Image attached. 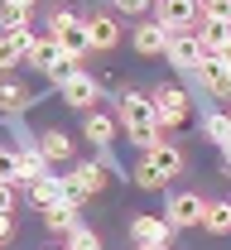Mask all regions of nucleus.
<instances>
[{
    "mask_svg": "<svg viewBox=\"0 0 231 250\" xmlns=\"http://www.w3.org/2000/svg\"><path fill=\"white\" fill-rule=\"evenodd\" d=\"M116 125L126 130V140L135 149H149L159 140V125H154V111H149V96L145 92H126L116 101Z\"/></svg>",
    "mask_w": 231,
    "mask_h": 250,
    "instance_id": "obj_1",
    "label": "nucleus"
},
{
    "mask_svg": "<svg viewBox=\"0 0 231 250\" xmlns=\"http://www.w3.org/2000/svg\"><path fill=\"white\" fill-rule=\"evenodd\" d=\"M145 96H149V111H154V125H159V135H173L178 125L188 121V111H193V96L183 92L178 82H154Z\"/></svg>",
    "mask_w": 231,
    "mask_h": 250,
    "instance_id": "obj_2",
    "label": "nucleus"
},
{
    "mask_svg": "<svg viewBox=\"0 0 231 250\" xmlns=\"http://www.w3.org/2000/svg\"><path fill=\"white\" fill-rule=\"evenodd\" d=\"M202 207H207V197L202 192H173L164 207V221L173 231H188V226H202Z\"/></svg>",
    "mask_w": 231,
    "mask_h": 250,
    "instance_id": "obj_3",
    "label": "nucleus"
},
{
    "mask_svg": "<svg viewBox=\"0 0 231 250\" xmlns=\"http://www.w3.org/2000/svg\"><path fill=\"white\" fill-rule=\"evenodd\" d=\"M34 149L48 159V164H72V159H77V140L67 135L63 125H48V130L34 135Z\"/></svg>",
    "mask_w": 231,
    "mask_h": 250,
    "instance_id": "obj_4",
    "label": "nucleus"
},
{
    "mask_svg": "<svg viewBox=\"0 0 231 250\" xmlns=\"http://www.w3.org/2000/svg\"><path fill=\"white\" fill-rule=\"evenodd\" d=\"M58 92H63V101L72 106V111H82V116L101 106V82L92 77V72H77V77H67Z\"/></svg>",
    "mask_w": 231,
    "mask_h": 250,
    "instance_id": "obj_5",
    "label": "nucleus"
},
{
    "mask_svg": "<svg viewBox=\"0 0 231 250\" xmlns=\"http://www.w3.org/2000/svg\"><path fill=\"white\" fill-rule=\"evenodd\" d=\"M173 226L164 217H154V212H135L130 217V241L135 246H173Z\"/></svg>",
    "mask_w": 231,
    "mask_h": 250,
    "instance_id": "obj_6",
    "label": "nucleus"
},
{
    "mask_svg": "<svg viewBox=\"0 0 231 250\" xmlns=\"http://www.w3.org/2000/svg\"><path fill=\"white\" fill-rule=\"evenodd\" d=\"M145 159H149V164L164 173V183H173V178L188 168V154H183V149H178V140H168V135H159V140L145 149Z\"/></svg>",
    "mask_w": 231,
    "mask_h": 250,
    "instance_id": "obj_7",
    "label": "nucleus"
},
{
    "mask_svg": "<svg viewBox=\"0 0 231 250\" xmlns=\"http://www.w3.org/2000/svg\"><path fill=\"white\" fill-rule=\"evenodd\" d=\"M154 20L164 29H173V34H193L198 29V0H159Z\"/></svg>",
    "mask_w": 231,
    "mask_h": 250,
    "instance_id": "obj_8",
    "label": "nucleus"
},
{
    "mask_svg": "<svg viewBox=\"0 0 231 250\" xmlns=\"http://www.w3.org/2000/svg\"><path fill=\"white\" fill-rule=\"evenodd\" d=\"M87 43H92V53H111L116 43H121V20L111 15V10H101L87 20Z\"/></svg>",
    "mask_w": 231,
    "mask_h": 250,
    "instance_id": "obj_9",
    "label": "nucleus"
},
{
    "mask_svg": "<svg viewBox=\"0 0 231 250\" xmlns=\"http://www.w3.org/2000/svg\"><path fill=\"white\" fill-rule=\"evenodd\" d=\"M193 72H198V82H202L212 96H217V101H231V72L217 62V53H202Z\"/></svg>",
    "mask_w": 231,
    "mask_h": 250,
    "instance_id": "obj_10",
    "label": "nucleus"
},
{
    "mask_svg": "<svg viewBox=\"0 0 231 250\" xmlns=\"http://www.w3.org/2000/svg\"><path fill=\"white\" fill-rule=\"evenodd\" d=\"M67 183L77 188L82 197H97L111 178H106V164H97V159H77V164H72V173H67Z\"/></svg>",
    "mask_w": 231,
    "mask_h": 250,
    "instance_id": "obj_11",
    "label": "nucleus"
},
{
    "mask_svg": "<svg viewBox=\"0 0 231 250\" xmlns=\"http://www.w3.org/2000/svg\"><path fill=\"white\" fill-rule=\"evenodd\" d=\"M82 140H87V145H97V149H111V145H116V116H111V111H87V116H82Z\"/></svg>",
    "mask_w": 231,
    "mask_h": 250,
    "instance_id": "obj_12",
    "label": "nucleus"
},
{
    "mask_svg": "<svg viewBox=\"0 0 231 250\" xmlns=\"http://www.w3.org/2000/svg\"><path fill=\"white\" fill-rule=\"evenodd\" d=\"M168 34H173V29H164L159 20H145V24H135L130 43H135V53H140V58H159V53H164V43H168Z\"/></svg>",
    "mask_w": 231,
    "mask_h": 250,
    "instance_id": "obj_13",
    "label": "nucleus"
},
{
    "mask_svg": "<svg viewBox=\"0 0 231 250\" xmlns=\"http://www.w3.org/2000/svg\"><path fill=\"white\" fill-rule=\"evenodd\" d=\"M164 58L178 67V72H193L202 58V48H198V39L193 34H168V43H164Z\"/></svg>",
    "mask_w": 231,
    "mask_h": 250,
    "instance_id": "obj_14",
    "label": "nucleus"
},
{
    "mask_svg": "<svg viewBox=\"0 0 231 250\" xmlns=\"http://www.w3.org/2000/svg\"><path fill=\"white\" fill-rule=\"evenodd\" d=\"M29 43H34V29H10V34H0V77H5L15 62H24Z\"/></svg>",
    "mask_w": 231,
    "mask_h": 250,
    "instance_id": "obj_15",
    "label": "nucleus"
},
{
    "mask_svg": "<svg viewBox=\"0 0 231 250\" xmlns=\"http://www.w3.org/2000/svg\"><path fill=\"white\" fill-rule=\"evenodd\" d=\"M39 173H48V159L34 149V140H24V145L15 149V188H24L29 178H39Z\"/></svg>",
    "mask_w": 231,
    "mask_h": 250,
    "instance_id": "obj_16",
    "label": "nucleus"
},
{
    "mask_svg": "<svg viewBox=\"0 0 231 250\" xmlns=\"http://www.w3.org/2000/svg\"><path fill=\"white\" fill-rule=\"evenodd\" d=\"M58 48H63V58H77V62H87L92 58V43H87V20H77V24H67L58 39H53Z\"/></svg>",
    "mask_w": 231,
    "mask_h": 250,
    "instance_id": "obj_17",
    "label": "nucleus"
},
{
    "mask_svg": "<svg viewBox=\"0 0 231 250\" xmlns=\"http://www.w3.org/2000/svg\"><path fill=\"white\" fill-rule=\"evenodd\" d=\"M24 192H29V202L39 207V212H48V207L63 197V178H53V173H39V178H29V183H24Z\"/></svg>",
    "mask_w": 231,
    "mask_h": 250,
    "instance_id": "obj_18",
    "label": "nucleus"
},
{
    "mask_svg": "<svg viewBox=\"0 0 231 250\" xmlns=\"http://www.w3.org/2000/svg\"><path fill=\"white\" fill-rule=\"evenodd\" d=\"M193 39H198L202 53H222V48L231 43V24H222V20H198Z\"/></svg>",
    "mask_w": 231,
    "mask_h": 250,
    "instance_id": "obj_19",
    "label": "nucleus"
},
{
    "mask_svg": "<svg viewBox=\"0 0 231 250\" xmlns=\"http://www.w3.org/2000/svg\"><path fill=\"white\" fill-rule=\"evenodd\" d=\"M34 92L24 82H15V77H0V116H20V111H29Z\"/></svg>",
    "mask_w": 231,
    "mask_h": 250,
    "instance_id": "obj_20",
    "label": "nucleus"
},
{
    "mask_svg": "<svg viewBox=\"0 0 231 250\" xmlns=\"http://www.w3.org/2000/svg\"><path fill=\"white\" fill-rule=\"evenodd\" d=\"M202 231L207 236H231V197H217L202 207Z\"/></svg>",
    "mask_w": 231,
    "mask_h": 250,
    "instance_id": "obj_21",
    "label": "nucleus"
},
{
    "mask_svg": "<svg viewBox=\"0 0 231 250\" xmlns=\"http://www.w3.org/2000/svg\"><path fill=\"white\" fill-rule=\"evenodd\" d=\"M24 62H29V67H39V72H48L53 62H63V48H58L53 39H34L29 53H24Z\"/></svg>",
    "mask_w": 231,
    "mask_h": 250,
    "instance_id": "obj_22",
    "label": "nucleus"
},
{
    "mask_svg": "<svg viewBox=\"0 0 231 250\" xmlns=\"http://www.w3.org/2000/svg\"><path fill=\"white\" fill-rule=\"evenodd\" d=\"M43 226H48V231H58V236H67V231L77 226V207H72V202H63V197H58V202H53V207L43 212Z\"/></svg>",
    "mask_w": 231,
    "mask_h": 250,
    "instance_id": "obj_23",
    "label": "nucleus"
},
{
    "mask_svg": "<svg viewBox=\"0 0 231 250\" xmlns=\"http://www.w3.org/2000/svg\"><path fill=\"white\" fill-rule=\"evenodd\" d=\"M202 135H207L212 145H231V121H227V111H207V116H202Z\"/></svg>",
    "mask_w": 231,
    "mask_h": 250,
    "instance_id": "obj_24",
    "label": "nucleus"
},
{
    "mask_svg": "<svg viewBox=\"0 0 231 250\" xmlns=\"http://www.w3.org/2000/svg\"><path fill=\"white\" fill-rule=\"evenodd\" d=\"M130 178H135V188H145V192H159V188H168V183H164V173H159V168H154L145 154H140V164L130 168Z\"/></svg>",
    "mask_w": 231,
    "mask_h": 250,
    "instance_id": "obj_25",
    "label": "nucleus"
},
{
    "mask_svg": "<svg viewBox=\"0 0 231 250\" xmlns=\"http://www.w3.org/2000/svg\"><path fill=\"white\" fill-rule=\"evenodd\" d=\"M63 250H101V236L92 231V226H82V221H77V226L67 231V246H63Z\"/></svg>",
    "mask_w": 231,
    "mask_h": 250,
    "instance_id": "obj_26",
    "label": "nucleus"
},
{
    "mask_svg": "<svg viewBox=\"0 0 231 250\" xmlns=\"http://www.w3.org/2000/svg\"><path fill=\"white\" fill-rule=\"evenodd\" d=\"M82 15H72V10H63V5H53L48 10V24H43V39H58V34L67 29V24H77Z\"/></svg>",
    "mask_w": 231,
    "mask_h": 250,
    "instance_id": "obj_27",
    "label": "nucleus"
},
{
    "mask_svg": "<svg viewBox=\"0 0 231 250\" xmlns=\"http://www.w3.org/2000/svg\"><path fill=\"white\" fill-rule=\"evenodd\" d=\"M198 20H222V24H231V0H198Z\"/></svg>",
    "mask_w": 231,
    "mask_h": 250,
    "instance_id": "obj_28",
    "label": "nucleus"
},
{
    "mask_svg": "<svg viewBox=\"0 0 231 250\" xmlns=\"http://www.w3.org/2000/svg\"><path fill=\"white\" fill-rule=\"evenodd\" d=\"M10 29H29V10H15V5H0V34Z\"/></svg>",
    "mask_w": 231,
    "mask_h": 250,
    "instance_id": "obj_29",
    "label": "nucleus"
},
{
    "mask_svg": "<svg viewBox=\"0 0 231 250\" xmlns=\"http://www.w3.org/2000/svg\"><path fill=\"white\" fill-rule=\"evenodd\" d=\"M0 183L15 188V149H5V145H0Z\"/></svg>",
    "mask_w": 231,
    "mask_h": 250,
    "instance_id": "obj_30",
    "label": "nucleus"
},
{
    "mask_svg": "<svg viewBox=\"0 0 231 250\" xmlns=\"http://www.w3.org/2000/svg\"><path fill=\"white\" fill-rule=\"evenodd\" d=\"M149 5H154V0H116V10H121V15H145Z\"/></svg>",
    "mask_w": 231,
    "mask_h": 250,
    "instance_id": "obj_31",
    "label": "nucleus"
},
{
    "mask_svg": "<svg viewBox=\"0 0 231 250\" xmlns=\"http://www.w3.org/2000/svg\"><path fill=\"white\" fill-rule=\"evenodd\" d=\"M10 212H15V188L0 183V217H10Z\"/></svg>",
    "mask_w": 231,
    "mask_h": 250,
    "instance_id": "obj_32",
    "label": "nucleus"
},
{
    "mask_svg": "<svg viewBox=\"0 0 231 250\" xmlns=\"http://www.w3.org/2000/svg\"><path fill=\"white\" fill-rule=\"evenodd\" d=\"M10 236H15V221H10V217H0V246H5Z\"/></svg>",
    "mask_w": 231,
    "mask_h": 250,
    "instance_id": "obj_33",
    "label": "nucleus"
},
{
    "mask_svg": "<svg viewBox=\"0 0 231 250\" xmlns=\"http://www.w3.org/2000/svg\"><path fill=\"white\" fill-rule=\"evenodd\" d=\"M222 178H231V145H222Z\"/></svg>",
    "mask_w": 231,
    "mask_h": 250,
    "instance_id": "obj_34",
    "label": "nucleus"
},
{
    "mask_svg": "<svg viewBox=\"0 0 231 250\" xmlns=\"http://www.w3.org/2000/svg\"><path fill=\"white\" fill-rule=\"evenodd\" d=\"M0 5H15V10H34L39 0H0Z\"/></svg>",
    "mask_w": 231,
    "mask_h": 250,
    "instance_id": "obj_35",
    "label": "nucleus"
},
{
    "mask_svg": "<svg viewBox=\"0 0 231 250\" xmlns=\"http://www.w3.org/2000/svg\"><path fill=\"white\" fill-rule=\"evenodd\" d=\"M217 62H222V67H227V72H231V43H227V48H222V53H217Z\"/></svg>",
    "mask_w": 231,
    "mask_h": 250,
    "instance_id": "obj_36",
    "label": "nucleus"
},
{
    "mask_svg": "<svg viewBox=\"0 0 231 250\" xmlns=\"http://www.w3.org/2000/svg\"><path fill=\"white\" fill-rule=\"evenodd\" d=\"M135 250H168V246H135Z\"/></svg>",
    "mask_w": 231,
    "mask_h": 250,
    "instance_id": "obj_37",
    "label": "nucleus"
},
{
    "mask_svg": "<svg viewBox=\"0 0 231 250\" xmlns=\"http://www.w3.org/2000/svg\"><path fill=\"white\" fill-rule=\"evenodd\" d=\"M43 250H63V246H43Z\"/></svg>",
    "mask_w": 231,
    "mask_h": 250,
    "instance_id": "obj_38",
    "label": "nucleus"
},
{
    "mask_svg": "<svg viewBox=\"0 0 231 250\" xmlns=\"http://www.w3.org/2000/svg\"><path fill=\"white\" fill-rule=\"evenodd\" d=\"M227 121H231V111H227Z\"/></svg>",
    "mask_w": 231,
    "mask_h": 250,
    "instance_id": "obj_39",
    "label": "nucleus"
}]
</instances>
